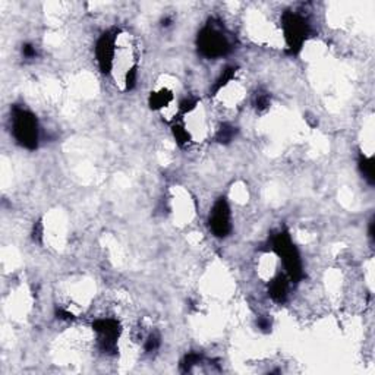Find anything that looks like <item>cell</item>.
<instances>
[{"mask_svg":"<svg viewBox=\"0 0 375 375\" xmlns=\"http://www.w3.org/2000/svg\"><path fill=\"white\" fill-rule=\"evenodd\" d=\"M13 137L22 146L28 150H34L39 145V125L34 115L24 109H13Z\"/></svg>","mask_w":375,"mask_h":375,"instance_id":"6da1fadb","label":"cell"},{"mask_svg":"<svg viewBox=\"0 0 375 375\" xmlns=\"http://www.w3.org/2000/svg\"><path fill=\"white\" fill-rule=\"evenodd\" d=\"M273 248L282 258L283 266L286 268V273L290 277V280L299 282L304 275L302 263H301V258H299V254H298L295 245L292 243L290 236L286 232L275 235V238L273 240Z\"/></svg>","mask_w":375,"mask_h":375,"instance_id":"7a4b0ae2","label":"cell"},{"mask_svg":"<svg viewBox=\"0 0 375 375\" xmlns=\"http://www.w3.org/2000/svg\"><path fill=\"white\" fill-rule=\"evenodd\" d=\"M198 48L200 52L211 59H216L224 56L231 50V43L227 37L223 34L220 27L210 22L198 37Z\"/></svg>","mask_w":375,"mask_h":375,"instance_id":"3957f363","label":"cell"},{"mask_svg":"<svg viewBox=\"0 0 375 375\" xmlns=\"http://www.w3.org/2000/svg\"><path fill=\"white\" fill-rule=\"evenodd\" d=\"M283 28H285V39L289 47V52L296 53L306 39V32H308L306 22L301 18L299 15L293 12H287L283 15Z\"/></svg>","mask_w":375,"mask_h":375,"instance_id":"277c9868","label":"cell"},{"mask_svg":"<svg viewBox=\"0 0 375 375\" xmlns=\"http://www.w3.org/2000/svg\"><path fill=\"white\" fill-rule=\"evenodd\" d=\"M210 226L211 231L216 236H227L231 232V211L229 205L224 201V198H220L216 204L213 211H211L210 217Z\"/></svg>","mask_w":375,"mask_h":375,"instance_id":"5b68a950","label":"cell"},{"mask_svg":"<svg viewBox=\"0 0 375 375\" xmlns=\"http://www.w3.org/2000/svg\"><path fill=\"white\" fill-rule=\"evenodd\" d=\"M94 330L99 334L100 345L104 350H113L116 348V340L119 337V324L116 320L111 318H104V320H97L93 324Z\"/></svg>","mask_w":375,"mask_h":375,"instance_id":"8992f818","label":"cell"},{"mask_svg":"<svg viewBox=\"0 0 375 375\" xmlns=\"http://www.w3.org/2000/svg\"><path fill=\"white\" fill-rule=\"evenodd\" d=\"M115 47H116V37L109 34V32L99 40V43H97L95 55L97 60H99L100 69L104 74H109L113 68V63H115V56H116Z\"/></svg>","mask_w":375,"mask_h":375,"instance_id":"52a82bcc","label":"cell"},{"mask_svg":"<svg viewBox=\"0 0 375 375\" xmlns=\"http://www.w3.org/2000/svg\"><path fill=\"white\" fill-rule=\"evenodd\" d=\"M270 296L275 301V302H285L286 296H287V282L285 277H277L274 279L270 285Z\"/></svg>","mask_w":375,"mask_h":375,"instance_id":"ba28073f","label":"cell"},{"mask_svg":"<svg viewBox=\"0 0 375 375\" xmlns=\"http://www.w3.org/2000/svg\"><path fill=\"white\" fill-rule=\"evenodd\" d=\"M172 100V95L168 93V91H160V93H154L151 94V99H150V106L153 109H161V107H165L170 103Z\"/></svg>","mask_w":375,"mask_h":375,"instance_id":"9c48e42d","label":"cell"},{"mask_svg":"<svg viewBox=\"0 0 375 375\" xmlns=\"http://www.w3.org/2000/svg\"><path fill=\"white\" fill-rule=\"evenodd\" d=\"M236 134V128L231 126V125H223L220 129H219V132H217V141L219 142H229L233 139Z\"/></svg>","mask_w":375,"mask_h":375,"instance_id":"30bf717a","label":"cell"},{"mask_svg":"<svg viewBox=\"0 0 375 375\" xmlns=\"http://www.w3.org/2000/svg\"><path fill=\"white\" fill-rule=\"evenodd\" d=\"M360 168L364 173V176L368 179L369 184L374 182V165H372V158H361L360 161Z\"/></svg>","mask_w":375,"mask_h":375,"instance_id":"8fae6325","label":"cell"},{"mask_svg":"<svg viewBox=\"0 0 375 375\" xmlns=\"http://www.w3.org/2000/svg\"><path fill=\"white\" fill-rule=\"evenodd\" d=\"M160 346V337L156 334H151L149 339L145 341V350L146 352H154L157 350Z\"/></svg>","mask_w":375,"mask_h":375,"instance_id":"7c38bea8","label":"cell"},{"mask_svg":"<svg viewBox=\"0 0 375 375\" xmlns=\"http://www.w3.org/2000/svg\"><path fill=\"white\" fill-rule=\"evenodd\" d=\"M22 53H24V56H25V57H28V59H32V57H36V55H37V50H36V47H34V46H31V44H25V46L22 47Z\"/></svg>","mask_w":375,"mask_h":375,"instance_id":"4fadbf2b","label":"cell"}]
</instances>
